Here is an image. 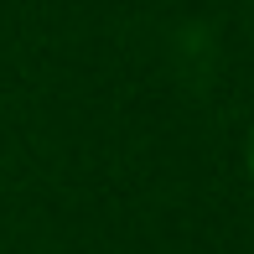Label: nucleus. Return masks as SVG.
<instances>
[{"label":"nucleus","mask_w":254,"mask_h":254,"mask_svg":"<svg viewBox=\"0 0 254 254\" xmlns=\"http://www.w3.org/2000/svg\"><path fill=\"white\" fill-rule=\"evenodd\" d=\"M244 177H249V187H254V125H249V140H244Z\"/></svg>","instance_id":"f257e3e1"}]
</instances>
